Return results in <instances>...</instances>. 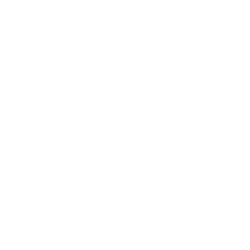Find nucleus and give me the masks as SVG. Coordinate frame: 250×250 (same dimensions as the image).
Returning a JSON list of instances; mask_svg holds the SVG:
<instances>
[]
</instances>
